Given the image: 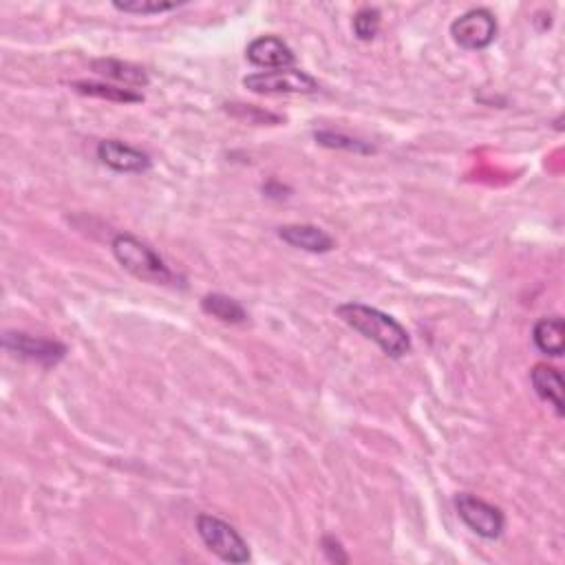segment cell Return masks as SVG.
Listing matches in <instances>:
<instances>
[{"instance_id": "obj_1", "label": "cell", "mask_w": 565, "mask_h": 565, "mask_svg": "<svg viewBox=\"0 0 565 565\" xmlns=\"http://www.w3.org/2000/svg\"><path fill=\"white\" fill-rule=\"evenodd\" d=\"M336 314L340 321L371 343H376L391 358H402L411 351L409 332L391 314L365 303H343L336 307Z\"/></svg>"}, {"instance_id": "obj_2", "label": "cell", "mask_w": 565, "mask_h": 565, "mask_svg": "<svg viewBox=\"0 0 565 565\" xmlns=\"http://www.w3.org/2000/svg\"><path fill=\"white\" fill-rule=\"evenodd\" d=\"M111 250L117 263L126 272H131L137 279L155 285L175 283V274L168 268L166 261L148 245L146 241L133 237V234H117L111 241Z\"/></svg>"}, {"instance_id": "obj_3", "label": "cell", "mask_w": 565, "mask_h": 565, "mask_svg": "<svg viewBox=\"0 0 565 565\" xmlns=\"http://www.w3.org/2000/svg\"><path fill=\"white\" fill-rule=\"evenodd\" d=\"M197 532L201 541L206 543V548L217 554L221 561L226 563H248L250 561V546L245 541L239 530L230 526L228 521H223L215 515H199L197 517Z\"/></svg>"}, {"instance_id": "obj_4", "label": "cell", "mask_w": 565, "mask_h": 565, "mask_svg": "<svg viewBox=\"0 0 565 565\" xmlns=\"http://www.w3.org/2000/svg\"><path fill=\"white\" fill-rule=\"evenodd\" d=\"M243 87L259 95H307L318 91V82L301 69H276L245 76Z\"/></svg>"}, {"instance_id": "obj_5", "label": "cell", "mask_w": 565, "mask_h": 565, "mask_svg": "<svg viewBox=\"0 0 565 565\" xmlns=\"http://www.w3.org/2000/svg\"><path fill=\"white\" fill-rule=\"evenodd\" d=\"M497 18L490 9L477 7L453 20L451 36L466 51H482L490 47L497 38Z\"/></svg>"}, {"instance_id": "obj_6", "label": "cell", "mask_w": 565, "mask_h": 565, "mask_svg": "<svg viewBox=\"0 0 565 565\" xmlns=\"http://www.w3.org/2000/svg\"><path fill=\"white\" fill-rule=\"evenodd\" d=\"M455 510L464 524L482 539L493 541L504 535L506 517L497 506L488 504V501L471 493H462L455 497Z\"/></svg>"}, {"instance_id": "obj_7", "label": "cell", "mask_w": 565, "mask_h": 565, "mask_svg": "<svg viewBox=\"0 0 565 565\" xmlns=\"http://www.w3.org/2000/svg\"><path fill=\"white\" fill-rule=\"evenodd\" d=\"M3 347L23 360L36 362L42 367H53L67 356V347L58 343V340L49 338H38L25 332H7L3 336Z\"/></svg>"}, {"instance_id": "obj_8", "label": "cell", "mask_w": 565, "mask_h": 565, "mask_svg": "<svg viewBox=\"0 0 565 565\" xmlns=\"http://www.w3.org/2000/svg\"><path fill=\"white\" fill-rule=\"evenodd\" d=\"M98 159L115 173L142 175L153 166V159L140 148L124 144L120 140H104L98 144Z\"/></svg>"}, {"instance_id": "obj_9", "label": "cell", "mask_w": 565, "mask_h": 565, "mask_svg": "<svg viewBox=\"0 0 565 565\" xmlns=\"http://www.w3.org/2000/svg\"><path fill=\"white\" fill-rule=\"evenodd\" d=\"M245 56L252 62L254 67L276 71V69H292L296 62L294 51L287 47V42L276 36H261L254 38L248 49H245Z\"/></svg>"}, {"instance_id": "obj_10", "label": "cell", "mask_w": 565, "mask_h": 565, "mask_svg": "<svg viewBox=\"0 0 565 565\" xmlns=\"http://www.w3.org/2000/svg\"><path fill=\"white\" fill-rule=\"evenodd\" d=\"M279 239L296 250L312 254H325L336 248V241L323 228L309 226V223H290V226L279 228Z\"/></svg>"}, {"instance_id": "obj_11", "label": "cell", "mask_w": 565, "mask_h": 565, "mask_svg": "<svg viewBox=\"0 0 565 565\" xmlns=\"http://www.w3.org/2000/svg\"><path fill=\"white\" fill-rule=\"evenodd\" d=\"M530 380H532V387H535L537 391V396L543 400V402H548L550 407L557 411L559 418H563V376L561 373L550 367V365H543V362H539V365L532 367L530 371Z\"/></svg>"}, {"instance_id": "obj_12", "label": "cell", "mask_w": 565, "mask_h": 565, "mask_svg": "<svg viewBox=\"0 0 565 565\" xmlns=\"http://www.w3.org/2000/svg\"><path fill=\"white\" fill-rule=\"evenodd\" d=\"M532 338L541 354L561 358L565 349V323L561 316L541 318V321L532 329Z\"/></svg>"}, {"instance_id": "obj_13", "label": "cell", "mask_w": 565, "mask_h": 565, "mask_svg": "<svg viewBox=\"0 0 565 565\" xmlns=\"http://www.w3.org/2000/svg\"><path fill=\"white\" fill-rule=\"evenodd\" d=\"M91 69L95 73H100V76H104V78L126 84V87H140L142 89L148 84L146 71L131 65V62H124V60H115V58L93 60Z\"/></svg>"}, {"instance_id": "obj_14", "label": "cell", "mask_w": 565, "mask_h": 565, "mask_svg": "<svg viewBox=\"0 0 565 565\" xmlns=\"http://www.w3.org/2000/svg\"><path fill=\"white\" fill-rule=\"evenodd\" d=\"M201 309H204L208 316L219 318L221 323L241 325L248 321V312H245L243 305L226 294H206L201 298Z\"/></svg>"}, {"instance_id": "obj_15", "label": "cell", "mask_w": 565, "mask_h": 565, "mask_svg": "<svg viewBox=\"0 0 565 565\" xmlns=\"http://www.w3.org/2000/svg\"><path fill=\"white\" fill-rule=\"evenodd\" d=\"M73 89H76L82 95H91V98L120 102V104H135V102H142L144 100L142 93H137L133 89L113 87V84H104V82L80 80V82H73Z\"/></svg>"}, {"instance_id": "obj_16", "label": "cell", "mask_w": 565, "mask_h": 565, "mask_svg": "<svg viewBox=\"0 0 565 565\" xmlns=\"http://www.w3.org/2000/svg\"><path fill=\"white\" fill-rule=\"evenodd\" d=\"M380 12L376 7H362L354 16V34L362 40L369 42L378 36L380 31Z\"/></svg>"}, {"instance_id": "obj_17", "label": "cell", "mask_w": 565, "mask_h": 565, "mask_svg": "<svg viewBox=\"0 0 565 565\" xmlns=\"http://www.w3.org/2000/svg\"><path fill=\"white\" fill-rule=\"evenodd\" d=\"M113 7L117 12H124V14H144V16H151V14H164L170 12V9H177V3H159V0H129V3H113Z\"/></svg>"}, {"instance_id": "obj_18", "label": "cell", "mask_w": 565, "mask_h": 565, "mask_svg": "<svg viewBox=\"0 0 565 565\" xmlns=\"http://www.w3.org/2000/svg\"><path fill=\"white\" fill-rule=\"evenodd\" d=\"M316 142L329 146V148H345V151H354V153H373V148H369L367 144H362L358 140H351L347 135L340 133H332V131H321L316 133Z\"/></svg>"}, {"instance_id": "obj_19", "label": "cell", "mask_w": 565, "mask_h": 565, "mask_svg": "<svg viewBox=\"0 0 565 565\" xmlns=\"http://www.w3.org/2000/svg\"><path fill=\"white\" fill-rule=\"evenodd\" d=\"M323 550H325L329 561H336V563H347L349 561L347 552L343 550V543H340L334 537H325L323 539Z\"/></svg>"}]
</instances>
